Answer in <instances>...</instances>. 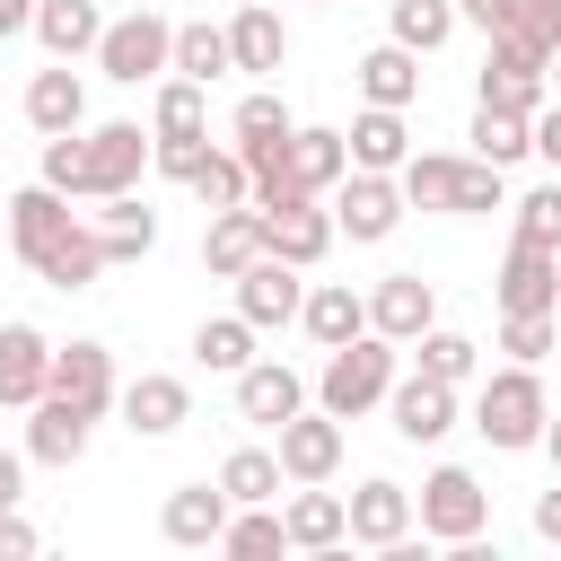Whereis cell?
<instances>
[{"label":"cell","mask_w":561,"mask_h":561,"mask_svg":"<svg viewBox=\"0 0 561 561\" xmlns=\"http://www.w3.org/2000/svg\"><path fill=\"white\" fill-rule=\"evenodd\" d=\"M394 184H403L412 210H465V219H482V210L508 202V184H500L491 158H447V149H412L394 167Z\"/></svg>","instance_id":"6da1fadb"},{"label":"cell","mask_w":561,"mask_h":561,"mask_svg":"<svg viewBox=\"0 0 561 561\" xmlns=\"http://www.w3.org/2000/svg\"><path fill=\"white\" fill-rule=\"evenodd\" d=\"M543 421H552V394H543L535 359H508V368H491V377H482V394H473V430H482L500 456L535 447V438H543Z\"/></svg>","instance_id":"7a4b0ae2"},{"label":"cell","mask_w":561,"mask_h":561,"mask_svg":"<svg viewBox=\"0 0 561 561\" xmlns=\"http://www.w3.org/2000/svg\"><path fill=\"white\" fill-rule=\"evenodd\" d=\"M386 386H394V342H386V333H351V342L324 351L316 403H324L333 421H359L368 403H386Z\"/></svg>","instance_id":"3957f363"},{"label":"cell","mask_w":561,"mask_h":561,"mask_svg":"<svg viewBox=\"0 0 561 561\" xmlns=\"http://www.w3.org/2000/svg\"><path fill=\"white\" fill-rule=\"evenodd\" d=\"M167 61H175V26H167L158 9L105 18V35H96V70H105L114 88H158V79H167Z\"/></svg>","instance_id":"277c9868"},{"label":"cell","mask_w":561,"mask_h":561,"mask_svg":"<svg viewBox=\"0 0 561 561\" xmlns=\"http://www.w3.org/2000/svg\"><path fill=\"white\" fill-rule=\"evenodd\" d=\"M412 526H421L430 543H473V535L491 526V491H482L465 465H438V473L421 482V500H412Z\"/></svg>","instance_id":"5b68a950"},{"label":"cell","mask_w":561,"mask_h":561,"mask_svg":"<svg viewBox=\"0 0 561 561\" xmlns=\"http://www.w3.org/2000/svg\"><path fill=\"white\" fill-rule=\"evenodd\" d=\"M403 184L394 175H377V167H351L342 184H333V237H351V245H386L394 228H403Z\"/></svg>","instance_id":"8992f818"},{"label":"cell","mask_w":561,"mask_h":561,"mask_svg":"<svg viewBox=\"0 0 561 561\" xmlns=\"http://www.w3.org/2000/svg\"><path fill=\"white\" fill-rule=\"evenodd\" d=\"M79 158H88L79 202H114V193L140 184V167H149V131H140V123H96V131H79Z\"/></svg>","instance_id":"52a82bcc"},{"label":"cell","mask_w":561,"mask_h":561,"mask_svg":"<svg viewBox=\"0 0 561 561\" xmlns=\"http://www.w3.org/2000/svg\"><path fill=\"white\" fill-rule=\"evenodd\" d=\"M386 412H394V438H412V447H438L447 430H456V386L447 377H403L394 368V386H386Z\"/></svg>","instance_id":"ba28073f"},{"label":"cell","mask_w":561,"mask_h":561,"mask_svg":"<svg viewBox=\"0 0 561 561\" xmlns=\"http://www.w3.org/2000/svg\"><path fill=\"white\" fill-rule=\"evenodd\" d=\"M272 456H280L289 482H333V473H342V421H333L324 403H316V412L298 403V412L280 421V447H272Z\"/></svg>","instance_id":"9c48e42d"},{"label":"cell","mask_w":561,"mask_h":561,"mask_svg":"<svg viewBox=\"0 0 561 561\" xmlns=\"http://www.w3.org/2000/svg\"><path fill=\"white\" fill-rule=\"evenodd\" d=\"M430 324H438V289H430L421 272H386V280L368 289V333H386L394 351H403V342H421Z\"/></svg>","instance_id":"30bf717a"},{"label":"cell","mask_w":561,"mask_h":561,"mask_svg":"<svg viewBox=\"0 0 561 561\" xmlns=\"http://www.w3.org/2000/svg\"><path fill=\"white\" fill-rule=\"evenodd\" d=\"M114 412H123L140 438H175V430L193 421V386L167 377V368H140L131 386H114Z\"/></svg>","instance_id":"8fae6325"},{"label":"cell","mask_w":561,"mask_h":561,"mask_svg":"<svg viewBox=\"0 0 561 561\" xmlns=\"http://www.w3.org/2000/svg\"><path fill=\"white\" fill-rule=\"evenodd\" d=\"M88 430H96L88 403L35 394V403H26V465H79V456H88Z\"/></svg>","instance_id":"7c38bea8"},{"label":"cell","mask_w":561,"mask_h":561,"mask_svg":"<svg viewBox=\"0 0 561 561\" xmlns=\"http://www.w3.org/2000/svg\"><path fill=\"white\" fill-rule=\"evenodd\" d=\"M552 96V79H543V53H526V44H508V35H491V53H482V105H508V114H535Z\"/></svg>","instance_id":"4fadbf2b"},{"label":"cell","mask_w":561,"mask_h":561,"mask_svg":"<svg viewBox=\"0 0 561 561\" xmlns=\"http://www.w3.org/2000/svg\"><path fill=\"white\" fill-rule=\"evenodd\" d=\"M491 289H500V316H552V307H561V254L508 237V263H500Z\"/></svg>","instance_id":"5bb4252c"},{"label":"cell","mask_w":561,"mask_h":561,"mask_svg":"<svg viewBox=\"0 0 561 561\" xmlns=\"http://www.w3.org/2000/svg\"><path fill=\"white\" fill-rule=\"evenodd\" d=\"M228 508H237V500H228L219 482H175V491H167V508H158V535H167L175 552H202V543L219 552V526H228Z\"/></svg>","instance_id":"9a60e30c"},{"label":"cell","mask_w":561,"mask_h":561,"mask_svg":"<svg viewBox=\"0 0 561 561\" xmlns=\"http://www.w3.org/2000/svg\"><path fill=\"white\" fill-rule=\"evenodd\" d=\"M342 517H351V543L394 552V543L412 535V491H403V482H386V473H368V482L342 500Z\"/></svg>","instance_id":"2e32d148"},{"label":"cell","mask_w":561,"mask_h":561,"mask_svg":"<svg viewBox=\"0 0 561 561\" xmlns=\"http://www.w3.org/2000/svg\"><path fill=\"white\" fill-rule=\"evenodd\" d=\"M298 263H280V254H254L245 272H237V316L254 324V333H272V324H289L298 316Z\"/></svg>","instance_id":"e0dca14e"},{"label":"cell","mask_w":561,"mask_h":561,"mask_svg":"<svg viewBox=\"0 0 561 561\" xmlns=\"http://www.w3.org/2000/svg\"><path fill=\"white\" fill-rule=\"evenodd\" d=\"M298 403H307V377H298L289 359H245V368H237V421L280 430Z\"/></svg>","instance_id":"ac0fdd59"},{"label":"cell","mask_w":561,"mask_h":561,"mask_svg":"<svg viewBox=\"0 0 561 561\" xmlns=\"http://www.w3.org/2000/svg\"><path fill=\"white\" fill-rule=\"evenodd\" d=\"M280 535H289V552H342V543H351V517H342V491H324V482H289V508H280Z\"/></svg>","instance_id":"d6986e66"},{"label":"cell","mask_w":561,"mask_h":561,"mask_svg":"<svg viewBox=\"0 0 561 561\" xmlns=\"http://www.w3.org/2000/svg\"><path fill=\"white\" fill-rule=\"evenodd\" d=\"M280 167H289V184H298V193H316V202H324V193L351 175V149H342V131H324V123H298V131L280 140Z\"/></svg>","instance_id":"ffe728a7"},{"label":"cell","mask_w":561,"mask_h":561,"mask_svg":"<svg viewBox=\"0 0 561 561\" xmlns=\"http://www.w3.org/2000/svg\"><path fill=\"white\" fill-rule=\"evenodd\" d=\"M70 219H79V210H70V193H53L44 175H35L26 193H9V245H18V263L35 272V254H44V245H53Z\"/></svg>","instance_id":"44dd1931"},{"label":"cell","mask_w":561,"mask_h":561,"mask_svg":"<svg viewBox=\"0 0 561 561\" xmlns=\"http://www.w3.org/2000/svg\"><path fill=\"white\" fill-rule=\"evenodd\" d=\"M254 254H272V245H263V210H254V202L210 210V228H202V272H210V280H237Z\"/></svg>","instance_id":"7402d4cb"},{"label":"cell","mask_w":561,"mask_h":561,"mask_svg":"<svg viewBox=\"0 0 561 561\" xmlns=\"http://www.w3.org/2000/svg\"><path fill=\"white\" fill-rule=\"evenodd\" d=\"M44 386H53V342L35 324H0V403L26 412Z\"/></svg>","instance_id":"603a6c76"},{"label":"cell","mask_w":561,"mask_h":561,"mask_svg":"<svg viewBox=\"0 0 561 561\" xmlns=\"http://www.w3.org/2000/svg\"><path fill=\"white\" fill-rule=\"evenodd\" d=\"M228 61H237L245 79H272V70L289 61V26H280V9L245 0V9L228 18Z\"/></svg>","instance_id":"cb8c5ba5"},{"label":"cell","mask_w":561,"mask_h":561,"mask_svg":"<svg viewBox=\"0 0 561 561\" xmlns=\"http://www.w3.org/2000/svg\"><path fill=\"white\" fill-rule=\"evenodd\" d=\"M26 123H35L44 140H53V131H88V88H79L70 61H53V70L26 79Z\"/></svg>","instance_id":"d4e9b609"},{"label":"cell","mask_w":561,"mask_h":561,"mask_svg":"<svg viewBox=\"0 0 561 561\" xmlns=\"http://www.w3.org/2000/svg\"><path fill=\"white\" fill-rule=\"evenodd\" d=\"M263 245L280 254V263H324L333 254V210H316V202H289V210H263Z\"/></svg>","instance_id":"484cf974"},{"label":"cell","mask_w":561,"mask_h":561,"mask_svg":"<svg viewBox=\"0 0 561 561\" xmlns=\"http://www.w3.org/2000/svg\"><path fill=\"white\" fill-rule=\"evenodd\" d=\"M96 272H114L105 263V237H96V219H70L44 254H35V280H53V289H88Z\"/></svg>","instance_id":"4316f807"},{"label":"cell","mask_w":561,"mask_h":561,"mask_svg":"<svg viewBox=\"0 0 561 561\" xmlns=\"http://www.w3.org/2000/svg\"><path fill=\"white\" fill-rule=\"evenodd\" d=\"M44 394H70V403H88V412L105 421V403H114V351H105V342L53 351V386H44Z\"/></svg>","instance_id":"83f0119b"},{"label":"cell","mask_w":561,"mask_h":561,"mask_svg":"<svg viewBox=\"0 0 561 561\" xmlns=\"http://www.w3.org/2000/svg\"><path fill=\"white\" fill-rule=\"evenodd\" d=\"M96 35H105V9H96V0H35V44H44L53 61L96 53Z\"/></svg>","instance_id":"f1b7e54d"},{"label":"cell","mask_w":561,"mask_h":561,"mask_svg":"<svg viewBox=\"0 0 561 561\" xmlns=\"http://www.w3.org/2000/svg\"><path fill=\"white\" fill-rule=\"evenodd\" d=\"M342 149H351V167H377V175H394L403 158H412V131H403V105H368L351 131H342Z\"/></svg>","instance_id":"f546056e"},{"label":"cell","mask_w":561,"mask_h":561,"mask_svg":"<svg viewBox=\"0 0 561 561\" xmlns=\"http://www.w3.org/2000/svg\"><path fill=\"white\" fill-rule=\"evenodd\" d=\"M351 79H359V96H368V105H412V96H421V53H403V44L386 35L377 53H359V70H351Z\"/></svg>","instance_id":"4dcf8cb0"},{"label":"cell","mask_w":561,"mask_h":561,"mask_svg":"<svg viewBox=\"0 0 561 561\" xmlns=\"http://www.w3.org/2000/svg\"><path fill=\"white\" fill-rule=\"evenodd\" d=\"M298 324L333 351V342H351V333H368V298L351 289V280H324V289H307L298 298Z\"/></svg>","instance_id":"1f68e13d"},{"label":"cell","mask_w":561,"mask_h":561,"mask_svg":"<svg viewBox=\"0 0 561 561\" xmlns=\"http://www.w3.org/2000/svg\"><path fill=\"white\" fill-rule=\"evenodd\" d=\"M184 131H210V88L167 70L158 79V105H149V140H184Z\"/></svg>","instance_id":"d6a6232c"},{"label":"cell","mask_w":561,"mask_h":561,"mask_svg":"<svg viewBox=\"0 0 561 561\" xmlns=\"http://www.w3.org/2000/svg\"><path fill=\"white\" fill-rule=\"evenodd\" d=\"M96 237H105V263H140V254L158 245V210H149L140 193H114V202L96 210Z\"/></svg>","instance_id":"836d02e7"},{"label":"cell","mask_w":561,"mask_h":561,"mask_svg":"<svg viewBox=\"0 0 561 561\" xmlns=\"http://www.w3.org/2000/svg\"><path fill=\"white\" fill-rule=\"evenodd\" d=\"M228 131H237V158H254V149H280V140L298 131V114H289V105H280L272 88H254V96H237Z\"/></svg>","instance_id":"e575fe53"},{"label":"cell","mask_w":561,"mask_h":561,"mask_svg":"<svg viewBox=\"0 0 561 561\" xmlns=\"http://www.w3.org/2000/svg\"><path fill=\"white\" fill-rule=\"evenodd\" d=\"M473 158H491L500 175L517 167V158H535V140H526V114H508V105H473Z\"/></svg>","instance_id":"d590c367"},{"label":"cell","mask_w":561,"mask_h":561,"mask_svg":"<svg viewBox=\"0 0 561 561\" xmlns=\"http://www.w3.org/2000/svg\"><path fill=\"white\" fill-rule=\"evenodd\" d=\"M219 491H228L237 508H254V500H280V491H289V473H280V456H272V447H237V456L219 465Z\"/></svg>","instance_id":"8d00e7d4"},{"label":"cell","mask_w":561,"mask_h":561,"mask_svg":"<svg viewBox=\"0 0 561 561\" xmlns=\"http://www.w3.org/2000/svg\"><path fill=\"white\" fill-rule=\"evenodd\" d=\"M193 359L219 368V377H237V368L254 359V324H245V316H202V324H193Z\"/></svg>","instance_id":"74e56055"},{"label":"cell","mask_w":561,"mask_h":561,"mask_svg":"<svg viewBox=\"0 0 561 561\" xmlns=\"http://www.w3.org/2000/svg\"><path fill=\"white\" fill-rule=\"evenodd\" d=\"M412 359H421V377H447V386H465L473 368H482V342L473 333H447V324H430L421 342H403Z\"/></svg>","instance_id":"f35d334b"},{"label":"cell","mask_w":561,"mask_h":561,"mask_svg":"<svg viewBox=\"0 0 561 561\" xmlns=\"http://www.w3.org/2000/svg\"><path fill=\"white\" fill-rule=\"evenodd\" d=\"M219 552H237V561L289 552V535H280V508H272V500H254V508H228V526H219Z\"/></svg>","instance_id":"ab89813d"},{"label":"cell","mask_w":561,"mask_h":561,"mask_svg":"<svg viewBox=\"0 0 561 561\" xmlns=\"http://www.w3.org/2000/svg\"><path fill=\"white\" fill-rule=\"evenodd\" d=\"M167 70H184V79H202V88H210L219 70H237V61H228V26H210V18L175 26V61H167Z\"/></svg>","instance_id":"60d3db41"},{"label":"cell","mask_w":561,"mask_h":561,"mask_svg":"<svg viewBox=\"0 0 561 561\" xmlns=\"http://www.w3.org/2000/svg\"><path fill=\"white\" fill-rule=\"evenodd\" d=\"M386 26H394V44H403V53H438V44L456 35V0H394V18H386Z\"/></svg>","instance_id":"b9f144b4"},{"label":"cell","mask_w":561,"mask_h":561,"mask_svg":"<svg viewBox=\"0 0 561 561\" xmlns=\"http://www.w3.org/2000/svg\"><path fill=\"white\" fill-rule=\"evenodd\" d=\"M184 184H193V202H202V210H237V202H254V193H245V158H237V149H210Z\"/></svg>","instance_id":"7bdbcfd3"},{"label":"cell","mask_w":561,"mask_h":561,"mask_svg":"<svg viewBox=\"0 0 561 561\" xmlns=\"http://www.w3.org/2000/svg\"><path fill=\"white\" fill-rule=\"evenodd\" d=\"M517 245L561 254V175H552V184H535V193H517Z\"/></svg>","instance_id":"ee69618b"},{"label":"cell","mask_w":561,"mask_h":561,"mask_svg":"<svg viewBox=\"0 0 561 561\" xmlns=\"http://www.w3.org/2000/svg\"><path fill=\"white\" fill-rule=\"evenodd\" d=\"M500 35L526 44V53H552V44H561V0H517V18H508Z\"/></svg>","instance_id":"f6af8a7d"},{"label":"cell","mask_w":561,"mask_h":561,"mask_svg":"<svg viewBox=\"0 0 561 561\" xmlns=\"http://www.w3.org/2000/svg\"><path fill=\"white\" fill-rule=\"evenodd\" d=\"M500 351L508 359H552L561 333H552V316H500Z\"/></svg>","instance_id":"bcb514c9"},{"label":"cell","mask_w":561,"mask_h":561,"mask_svg":"<svg viewBox=\"0 0 561 561\" xmlns=\"http://www.w3.org/2000/svg\"><path fill=\"white\" fill-rule=\"evenodd\" d=\"M79 175H88V158H79V131H53V140H44V184L79 202Z\"/></svg>","instance_id":"7dc6e473"},{"label":"cell","mask_w":561,"mask_h":561,"mask_svg":"<svg viewBox=\"0 0 561 561\" xmlns=\"http://www.w3.org/2000/svg\"><path fill=\"white\" fill-rule=\"evenodd\" d=\"M202 158H210V131H184V140H149V167H158V175H175V184H184Z\"/></svg>","instance_id":"c3c4849f"},{"label":"cell","mask_w":561,"mask_h":561,"mask_svg":"<svg viewBox=\"0 0 561 561\" xmlns=\"http://www.w3.org/2000/svg\"><path fill=\"white\" fill-rule=\"evenodd\" d=\"M526 140H535V158L561 175V105H535V114H526Z\"/></svg>","instance_id":"681fc988"},{"label":"cell","mask_w":561,"mask_h":561,"mask_svg":"<svg viewBox=\"0 0 561 561\" xmlns=\"http://www.w3.org/2000/svg\"><path fill=\"white\" fill-rule=\"evenodd\" d=\"M517 18V0H456V26H482V35H500Z\"/></svg>","instance_id":"f907efd6"},{"label":"cell","mask_w":561,"mask_h":561,"mask_svg":"<svg viewBox=\"0 0 561 561\" xmlns=\"http://www.w3.org/2000/svg\"><path fill=\"white\" fill-rule=\"evenodd\" d=\"M35 543H44V535H35V526H26L18 508H0V561H26Z\"/></svg>","instance_id":"816d5d0a"},{"label":"cell","mask_w":561,"mask_h":561,"mask_svg":"<svg viewBox=\"0 0 561 561\" xmlns=\"http://www.w3.org/2000/svg\"><path fill=\"white\" fill-rule=\"evenodd\" d=\"M18 500H26V456L0 447V508H18Z\"/></svg>","instance_id":"f5cc1de1"},{"label":"cell","mask_w":561,"mask_h":561,"mask_svg":"<svg viewBox=\"0 0 561 561\" xmlns=\"http://www.w3.org/2000/svg\"><path fill=\"white\" fill-rule=\"evenodd\" d=\"M535 535H543V543H561V482H552V491H535Z\"/></svg>","instance_id":"db71d44e"},{"label":"cell","mask_w":561,"mask_h":561,"mask_svg":"<svg viewBox=\"0 0 561 561\" xmlns=\"http://www.w3.org/2000/svg\"><path fill=\"white\" fill-rule=\"evenodd\" d=\"M26 26H35V0H0V44L26 35Z\"/></svg>","instance_id":"11a10c76"},{"label":"cell","mask_w":561,"mask_h":561,"mask_svg":"<svg viewBox=\"0 0 561 561\" xmlns=\"http://www.w3.org/2000/svg\"><path fill=\"white\" fill-rule=\"evenodd\" d=\"M535 447H543V456H552V473H561V412L543 421V438H535Z\"/></svg>","instance_id":"9f6ffc18"},{"label":"cell","mask_w":561,"mask_h":561,"mask_svg":"<svg viewBox=\"0 0 561 561\" xmlns=\"http://www.w3.org/2000/svg\"><path fill=\"white\" fill-rule=\"evenodd\" d=\"M543 79H552V88H561V44H552V53H543Z\"/></svg>","instance_id":"6f0895ef"},{"label":"cell","mask_w":561,"mask_h":561,"mask_svg":"<svg viewBox=\"0 0 561 561\" xmlns=\"http://www.w3.org/2000/svg\"><path fill=\"white\" fill-rule=\"evenodd\" d=\"M0 237H9V193H0Z\"/></svg>","instance_id":"680465c9"},{"label":"cell","mask_w":561,"mask_h":561,"mask_svg":"<svg viewBox=\"0 0 561 561\" xmlns=\"http://www.w3.org/2000/svg\"><path fill=\"white\" fill-rule=\"evenodd\" d=\"M552 333H561V307H552Z\"/></svg>","instance_id":"91938a15"}]
</instances>
